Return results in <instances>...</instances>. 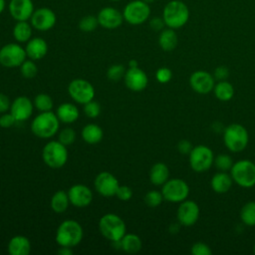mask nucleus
I'll use <instances>...</instances> for the list:
<instances>
[{
	"mask_svg": "<svg viewBox=\"0 0 255 255\" xmlns=\"http://www.w3.org/2000/svg\"><path fill=\"white\" fill-rule=\"evenodd\" d=\"M233 184V179L229 173L226 171H219L215 173L210 181L212 190L215 193L223 194L229 191Z\"/></svg>",
	"mask_w": 255,
	"mask_h": 255,
	"instance_id": "obj_24",
	"label": "nucleus"
},
{
	"mask_svg": "<svg viewBox=\"0 0 255 255\" xmlns=\"http://www.w3.org/2000/svg\"><path fill=\"white\" fill-rule=\"evenodd\" d=\"M99 230L111 242L120 241L126 234L127 226L122 217L115 213H107L100 218Z\"/></svg>",
	"mask_w": 255,
	"mask_h": 255,
	"instance_id": "obj_4",
	"label": "nucleus"
},
{
	"mask_svg": "<svg viewBox=\"0 0 255 255\" xmlns=\"http://www.w3.org/2000/svg\"><path fill=\"white\" fill-rule=\"evenodd\" d=\"M213 163L215 164V166L219 171H228L231 169L233 165V160L229 154L221 153L214 158Z\"/></svg>",
	"mask_w": 255,
	"mask_h": 255,
	"instance_id": "obj_38",
	"label": "nucleus"
},
{
	"mask_svg": "<svg viewBox=\"0 0 255 255\" xmlns=\"http://www.w3.org/2000/svg\"><path fill=\"white\" fill-rule=\"evenodd\" d=\"M144 203L151 208L157 207L161 204V202L164 200L163 199V195L161 193V191L158 190H150L148 192L145 193L144 195Z\"/></svg>",
	"mask_w": 255,
	"mask_h": 255,
	"instance_id": "obj_37",
	"label": "nucleus"
},
{
	"mask_svg": "<svg viewBox=\"0 0 255 255\" xmlns=\"http://www.w3.org/2000/svg\"><path fill=\"white\" fill-rule=\"evenodd\" d=\"M190 252L193 255H211L212 251L210 247L203 242H196L191 246Z\"/></svg>",
	"mask_w": 255,
	"mask_h": 255,
	"instance_id": "obj_42",
	"label": "nucleus"
},
{
	"mask_svg": "<svg viewBox=\"0 0 255 255\" xmlns=\"http://www.w3.org/2000/svg\"><path fill=\"white\" fill-rule=\"evenodd\" d=\"M223 141L230 151L239 152L247 146L249 134L242 125L231 124L224 129Z\"/></svg>",
	"mask_w": 255,
	"mask_h": 255,
	"instance_id": "obj_6",
	"label": "nucleus"
},
{
	"mask_svg": "<svg viewBox=\"0 0 255 255\" xmlns=\"http://www.w3.org/2000/svg\"><path fill=\"white\" fill-rule=\"evenodd\" d=\"M124 81L127 88L132 92H141L148 84V79L145 72L138 67L128 68L126 71Z\"/></svg>",
	"mask_w": 255,
	"mask_h": 255,
	"instance_id": "obj_19",
	"label": "nucleus"
},
{
	"mask_svg": "<svg viewBox=\"0 0 255 255\" xmlns=\"http://www.w3.org/2000/svg\"><path fill=\"white\" fill-rule=\"evenodd\" d=\"M57 22V16L55 12L48 7H41L35 9L33 12L30 23L34 29L41 32H46L51 30Z\"/></svg>",
	"mask_w": 255,
	"mask_h": 255,
	"instance_id": "obj_13",
	"label": "nucleus"
},
{
	"mask_svg": "<svg viewBox=\"0 0 255 255\" xmlns=\"http://www.w3.org/2000/svg\"><path fill=\"white\" fill-rule=\"evenodd\" d=\"M142 247L139 236L133 233H126L121 239V249L128 254H135Z\"/></svg>",
	"mask_w": 255,
	"mask_h": 255,
	"instance_id": "obj_29",
	"label": "nucleus"
},
{
	"mask_svg": "<svg viewBox=\"0 0 255 255\" xmlns=\"http://www.w3.org/2000/svg\"><path fill=\"white\" fill-rule=\"evenodd\" d=\"M192 148H193V146H192L191 142L187 139H181L177 143V149L182 154H189Z\"/></svg>",
	"mask_w": 255,
	"mask_h": 255,
	"instance_id": "obj_48",
	"label": "nucleus"
},
{
	"mask_svg": "<svg viewBox=\"0 0 255 255\" xmlns=\"http://www.w3.org/2000/svg\"><path fill=\"white\" fill-rule=\"evenodd\" d=\"M126 68L121 64H115L111 66L107 71V77L113 82L121 81L126 74Z\"/></svg>",
	"mask_w": 255,
	"mask_h": 255,
	"instance_id": "obj_40",
	"label": "nucleus"
},
{
	"mask_svg": "<svg viewBox=\"0 0 255 255\" xmlns=\"http://www.w3.org/2000/svg\"><path fill=\"white\" fill-rule=\"evenodd\" d=\"M123 16L127 23L133 26L140 25L148 20L150 16V7L148 3L142 0H132L125 6Z\"/></svg>",
	"mask_w": 255,
	"mask_h": 255,
	"instance_id": "obj_8",
	"label": "nucleus"
},
{
	"mask_svg": "<svg viewBox=\"0 0 255 255\" xmlns=\"http://www.w3.org/2000/svg\"><path fill=\"white\" fill-rule=\"evenodd\" d=\"M161 193L164 200L172 203H180L188 197L189 186L183 179L172 178L162 184Z\"/></svg>",
	"mask_w": 255,
	"mask_h": 255,
	"instance_id": "obj_9",
	"label": "nucleus"
},
{
	"mask_svg": "<svg viewBox=\"0 0 255 255\" xmlns=\"http://www.w3.org/2000/svg\"><path fill=\"white\" fill-rule=\"evenodd\" d=\"M178 230H179V227H178L177 224H171L169 226V231L172 232V233H177Z\"/></svg>",
	"mask_w": 255,
	"mask_h": 255,
	"instance_id": "obj_51",
	"label": "nucleus"
},
{
	"mask_svg": "<svg viewBox=\"0 0 255 255\" xmlns=\"http://www.w3.org/2000/svg\"><path fill=\"white\" fill-rule=\"evenodd\" d=\"M68 93L73 101L84 105L95 98L94 86L87 80L75 79L68 86Z\"/></svg>",
	"mask_w": 255,
	"mask_h": 255,
	"instance_id": "obj_12",
	"label": "nucleus"
},
{
	"mask_svg": "<svg viewBox=\"0 0 255 255\" xmlns=\"http://www.w3.org/2000/svg\"><path fill=\"white\" fill-rule=\"evenodd\" d=\"M82 138L89 144L99 143L104 136V131L102 128L97 124L86 125L81 131Z\"/></svg>",
	"mask_w": 255,
	"mask_h": 255,
	"instance_id": "obj_28",
	"label": "nucleus"
},
{
	"mask_svg": "<svg viewBox=\"0 0 255 255\" xmlns=\"http://www.w3.org/2000/svg\"><path fill=\"white\" fill-rule=\"evenodd\" d=\"M84 237V230L82 225L74 220H64L57 228L55 240L60 247H74L77 246Z\"/></svg>",
	"mask_w": 255,
	"mask_h": 255,
	"instance_id": "obj_1",
	"label": "nucleus"
},
{
	"mask_svg": "<svg viewBox=\"0 0 255 255\" xmlns=\"http://www.w3.org/2000/svg\"><path fill=\"white\" fill-rule=\"evenodd\" d=\"M8 11L15 21H28L35 11L34 3L32 0H10Z\"/></svg>",
	"mask_w": 255,
	"mask_h": 255,
	"instance_id": "obj_18",
	"label": "nucleus"
},
{
	"mask_svg": "<svg viewBox=\"0 0 255 255\" xmlns=\"http://www.w3.org/2000/svg\"><path fill=\"white\" fill-rule=\"evenodd\" d=\"M33 110H34L33 102L25 96H20V97H17L11 103L9 112L13 115V117L17 122H25L32 116Z\"/></svg>",
	"mask_w": 255,
	"mask_h": 255,
	"instance_id": "obj_21",
	"label": "nucleus"
},
{
	"mask_svg": "<svg viewBox=\"0 0 255 255\" xmlns=\"http://www.w3.org/2000/svg\"><path fill=\"white\" fill-rule=\"evenodd\" d=\"M25 48L18 43H8L0 49V65L6 68H17L26 60Z\"/></svg>",
	"mask_w": 255,
	"mask_h": 255,
	"instance_id": "obj_11",
	"label": "nucleus"
},
{
	"mask_svg": "<svg viewBox=\"0 0 255 255\" xmlns=\"http://www.w3.org/2000/svg\"><path fill=\"white\" fill-rule=\"evenodd\" d=\"M188 155L190 167L196 172H204L208 170L214 162L213 151L203 144L194 146Z\"/></svg>",
	"mask_w": 255,
	"mask_h": 255,
	"instance_id": "obj_10",
	"label": "nucleus"
},
{
	"mask_svg": "<svg viewBox=\"0 0 255 255\" xmlns=\"http://www.w3.org/2000/svg\"><path fill=\"white\" fill-rule=\"evenodd\" d=\"M213 77L216 81H225L229 77V70L225 66H218L215 68Z\"/></svg>",
	"mask_w": 255,
	"mask_h": 255,
	"instance_id": "obj_46",
	"label": "nucleus"
},
{
	"mask_svg": "<svg viewBox=\"0 0 255 255\" xmlns=\"http://www.w3.org/2000/svg\"><path fill=\"white\" fill-rule=\"evenodd\" d=\"M162 18L165 26L171 29L183 27L189 19V9L181 0L167 2L162 11Z\"/></svg>",
	"mask_w": 255,
	"mask_h": 255,
	"instance_id": "obj_3",
	"label": "nucleus"
},
{
	"mask_svg": "<svg viewBox=\"0 0 255 255\" xmlns=\"http://www.w3.org/2000/svg\"><path fill=\"white\" fill-rule=\"evenodd\" d=\"M34 108H36L39 112H49L52 110L54 103L52 98L48 94H38L33 101Z\"/></svg>",
	"mask_w": 255,
	"mask_h": 255,
	"instance_id": "obj_34",
	"label": "nucleus"
},
{
	"mask_svg": "<svg viewBox=\"0 0 255 255\" xmlns=\"http://www.w3.org/2000/svg\"><path fill=\"white\" fill-rule=\"evenodd\" d=\"M56 115L61 123L73 124L79 119L80 112L76 105L71 103H63L57 108Z\"/></svg>",
	"mask_w": 255,
	"mask_h": 255,
	"instance_id": "obj_25",
	"label": "nucleus"
},
{
	"mask_svg": "<svg viewBox=\"0 0 255 255\" xmlns=\"http://www.w3.org/2000/svg\"><path fill=\"white\" fill-rule=\"evenodd\" d=\"M70 199L68 196V192H66L65 190H58L51 197L50 205L52 210L56 213L65 212L68 209Z\"/></svg>",
	"mask_w": 255,
	"mask_h": 255,
	"instance_id": "obj_31",
	"label": "nucleus"
},
{
	"mask_svg": "<svg viewBox=\"0 0 255 255\" xmlns=\"http://www.w3.org/2000/svg\"><path fill=\"white\" fill-rule=\"evenodd\" d=\"M25 51L29 59L38 61L46 56L48 52V44L43 38L34 37L27 42Z\"/></svg>",
	"mask_w": 255,
	"mask_h": 255,
	"instance_id": "obj_22",
	"label": "nucleus"
},
{
	"mask_svg": "<svg viewBox=\"0 0 255 255\" xmlns=\"http://www.w3.org/2000/svg\"><path fill=\"white\" fill-rule=\"evenodd\" d=\"M177 43L178 38L174 29L167 27L166 29L160 31V34L158 36V45L163 51L170 52L174 50L177 46Z\"/></svg>",
	"mask_w": 255,
	"mask_h": 255,
	"instance_id": "obj_27",
	"label": "nucleus"
},
{
	"mask_svg": "<svg viewBox=\"0 0 255 255\" xmlns=\"http://www.w3.org/2000/svg\"><path fill=\"white\" fill-rule=\"evenodd\" d=\"M31 131L40 138H51L59 131L60 121L56 114L49 112H40L31 122Z\"/></svg>",
	"mask_w": 255,
	"mask_h": 255,
	"instance_id": "obj_2",
	"label": "nucleus"
},
{
	"mask_svg": "<svg viewBox=\"0 0 255 255\" xmlns=\"http://www.w3.org/2000/svg\"><path fill=\"white\" fill-rule=\"evenodd\" d=\"M99 25L97 16L94 15H86L79 21V28L83 32H92L97 29Z\"/></svg>",
	"mask_w": 255,
	"mask_h": 255,
	"instance_id": "obj_35",
	"label": "nucleus"
},
{
	"mask_svg": "<svg viewBox=\"0 0 255 255\" xmlns=\"http://www.w3.org/2000/svg\"><path fill=\"white\" fill-rule=\"evenodd\" d=\"M11 107V102L9 98L3 94L0 93V114H4L10 110Z\"/></svg>",
	"mask_w": 255,
	"mask_h": 255,
	"instance_id": "obj_49",
	"label": "nucleus"
},
{
	"mask_svg": "<svg viewBox=\"0 0 255 255\" xmlns=\"http://www.w3.org/2000/svg\"><path fill=\"white\" fill-rule=\"evenodd\" d=\"M136 67H138L136 60H130L128 62V68H136Z\"/></svg>",
	"mask_w": 255,
	"mask_h": 255,
	"instance_id": "obj_53",
	"label": "nucleus"
},
{
	"mask_svg": "<svg viewBox=\"0 0 255 255\" xmlns=\"http://www.w3.org/2000/svg\"><path fill=\"white\" fill-rule=\"evenodd\" d=\"M58 140L66 146H69L76 140V131L72 128H64L58 132Z\"/></svg>",
	"mask_w": 255,
	"mask_h": 255,
	"instance_id": "obj_39",
	"label": "nucleus"
},
{
	"mask_svg": "<svg viewBox=\"0 0 255 255\" xmlns=\"http://www.w3.org/2000/svg\"><path fill=\"white\" fill-rule=\"evenodd\" d=\"M7 250L10 255H29L31 252V242L24 235H16L9 240Z\"/></svg>",
	"mask_w": 255,
	"mask_h": 255,
	"instance_id": "obj_23",
	"label": "nucleus"
},
{
	"mask_svg": "<svg viewBox=\"0 0 255 255\" xmlns=\"http://www.w3.org/2000/svg\"><path fill=\"white\" fill-rule=\"evenodd\" d=\"M155 78L158 83L160 84H166L168 83L172 78V72L170 69L166 67L159 68L155 73Z\"/></svg>",
	"mask_w": 255,
	"mask_h": 255,
	"instance_id": "obj_43",
	"label": "nucleus"
},
{
	"mask_svg": "<svg viewBox=\"0 0 255 255\" xmlns=\"http://www.w3.org/2000/svg\"><path fill=\"white\" fill-rule=\"evenodd\" d=\"M5 8H6V1L0 0V14H2L4 12Z\"/></svg>",
	"mask_w": 255,
	"mask_h": 255,
	"instance_id": "obj_52",
	"label": "nucleus"
},
{
	"mask_svg": "<svg viewBox=\"0 0 255 255\" xmlns=\"http://www.w3.org/2000/svg\"><path fill=\"white\" fill-rule=\"evenodd\" d=\"M214 96L221 102H228L234 96V88L231 83L225 81H218L213 88Z\"/></svg>",
	"mask_w": 255,
	"mask_h": 255,
	"instance_id": "obj_32",
	"label": "nucleus"
},
{
	"mask_svg": "<svg viewBox=\"0 0 255 255\" xmlns=\"http://www.w3.org/2000/svg\"><path fill=\"white\" fill-rule=\"evenodd\" d=\"M32 25L28 21H16L13 27V37L18 43H27L32 38Z\"/></svg>",
	"mask_w": 255,
	"mask_h": 255,
	"instance_id": "obj_30",
	"label": "nucleus"
},
{
	"mask_svg": "<svg viewBox=\"0 0 255 255\" xmlns=\"http://www.w3.org/2000/svg\"><path fill=\"white\" fill-rule=\"evenodd\" d=\"M110 1H113V2H119V1H121V0H110Z\"/></svg>",
	"mask_w": 255,
	"mask_h": 255,
	"instance_id": "obj_55",
	"label": "nucleus"
},
{
	"mask_svg": "<svg viewBox=\"0 0 255 255\" xmlns=\"http://www.w3.org/2000/svg\"><path fill=\"white\" fill-rule=\"evenodd\" d=\"M97 18H98L99 25L104 29H108V30L117 29L124 22L123 12L111 6L102 8L98 13Z\"/></svg>",
	"mask_w": 255,
	"mask_h": 255,
	"instance_id": "obj_16",
	"label": "nucleus"
},
{
	"mask_svg": "<svg viewBox=\"0 0 255 255\" xmlns=\"http://www.w3.org/2000/svg\"><path fill=\"white\" fill-rule=\"evenodd\" d=\"M200 210L198 204L193 200H183L177 208V220L182 226H192L199 218Z\"/></svg>",
	"mask_w": 255,
	"mask_h": 255,
	"instance_id": "obj_15",
	"label": "nucleus"
},
{
	"mask_svg": "<svg viewBox=\"0 0 255 255\" xmlns=\"http://www.w3.org/2000/svg\"><path fill=\"white\" fill-rule=\"evenodd\" d=\"M233 182L243 188L255 185V163L249 159H241L233 163L230 169Z\"/></svg>",
	"mask_w": 255,
	"mask_h": 255,
	"instance_id": "obj_7",
	"label": "nucleus"
},
{
	"mask_svg": "<svg viewBox=\"0 0 255 255\" xmlns=\"http://www.w3.org/2000/svg\"><path fill=\"white\" fill-rule=\"evenodd\" d=\"M169 169L163 162L154 163L149 170V180L153 185H162L168 180Z\"/></svg>",
	"mask_w": 255,
	"mask_h": 255,
	"instance_id": "obj_26",
	"label": "nucleus"
},
{
	"mask_svg": "<svg viewBox=\"0 0 255 255\" xmlns=\"http://www.w3.org/2000/svg\"><path fill=\"white\" fill-rule=\"evenodd\" d=\"M116 196L122 201H128L132 196V189L128 185H120Z\"/></svg>",
	"mask_w": 255,
	"mask_h": 255,
	"instance_id": "obj_44",
	"label": "nucleus"
},
{
	"mask_svg": "<svg viewBox=\"0 0 255 255\" xmlns=\"http://www.w3.org/2000/svg\"><path fill=\"white\" fill-rule=\"evenodd\" d=\"M189 85L194 92L205 95L213 91L215 79L206 71H195L189 78Z\"/></svg>",
	"mask_w": 255,
	"mask_h": 255,
	"instance_id": "obj_17",
	"label": "nucleus"
},
{
	"mask_svg": "<svg viewBox=\"0 0 255 255\" xmlns=\"http://www.w3.org/2000/svg\"><path fill=\"white\" fill-rule=\"evenodd\" d=\"M149 26L153 31H161L163 30L165 23L162 17H153L149 20Z\"/></svg>",
	"mask_w": 255,
	"mask_h": 255,
	"instance_id": "obj_47",
	"label": "nucleus"
},
{
	"mask_svg": "<svg viewBox=\"0 0 255 255\" xmlns=\"http://www.w3.org/2000/svg\"><path fill=\"white\" fill-rule=\"evenodd\" d=\"M240 218L245 225L255 226V201H249L242 206Z\"/></svg>",
	"mask_w": 255,
	"mask_h": 255,
	"instance_id": "obj_33",
	"label": "nucleus"
},
{
	"mask_svg": "<svg viewBox=\"0 0 255 255\" xmlns=\"http://www.w3.org/2000/svg\"><path fill=\"white\" fill-rule=\"evenodd\" d=\"M20 72L24 78L33 79L38 74V67L35 64L34 60L26 59L20 66Z\"/></svg>",
	"mask_w": 255,
	"mask_h": 255,
	"instance_id": "obj_36",
	"label": "nucleus"
},
{
	"mask_svg": "<svg viewBox=\"0 0 255 255\" xmlns=\"http://www.w3.org/2000/svg\"><path fill=\"white\" fill-rule=\"evenodd\" d=\"M95 189L98 193L105 197L115 196L120 186L118 178L109 171L100 172L94 181Z\"/></svg>",
	"mask_w": 255,
	"mask_h": 255,
	"instance_id": "obj_14",
	"label": "nucleus"
},
{
	"mask_svg": "<svg viewBox=\"0 0 255 255\" xmlns=\"http://www.w3.org/2000/svg\"><path fill=\"white\" fill-rule=\"evenodd\" d=\"M58 253L61 255H72L73 251H72L71 247H61L58 250Z\"/></svg>",
	"mask_w": 255,
	"mask_h": 255,
	"instance_id": "obj_50",
	"label": "nucleus"
},
{
	"mask_svg": "<svg viewBox=\"0 0 255 255\" xmlns=\"http://www.w3.org/2000/svg\"><path fill=\"white\" fill-rule=\"evenodd\" d=\"M70 203L76 207L82 208L90 205L93 201V192L87 185L74 184L68 190Z\"/></svg>",
	"mask_w": 255,
	"mask_h": 255,
	"instance_id": "obj_20",
	"label": "nucleus"
},
{
	"mask_svg": "<svg viewBox=\"0 0 255 255\" xmlns=\"http://www.w3.org/2000/svg\"><path fill=\"white\" fill-rule=\"evenodd\" d=\"M68 149L59 140L48 141L42 149V158L46 165L58 169L63 167L68 160Z\"/></svg>",
	"mask_w": 255,
	"mask_h": 255,
	"instance_id": "obj_5",
	"label": "nucleus"
},
{
	"mask_svg": "<svg viewBox=\"0 0 255 255\" xmlns=\"http://www.w3.org/2000/svg\"><path fill=\"white\" fill-rule=\"evenodd\" d=\"M253 252L255 253V244H254V247H253Z\"/></svg>",
	"mask_w": 255,
	"mask_h": 255,
	"instance_id": "obj_56",
	"label": "nucleus"
},
{
	"mask_svg": "<svg viewBox=\"0 0 255 255\" xmlns=\"http://www.w3.org/2000/svg\"><path fill=\"white\" fill-rule=\"evenodd\" d=\"M16 122L17 121L15 120V118L11 113H4L0 117V127L4 128H11L12 126H14Z\"/></svg>",
	"mask_w": 255,
	"mask_h": 255,
	"instance_id": "obj_45",
	"label": "nucleus"
},
{
	"mask_svg": "<svg viewBox=\"0 0 255 255\" xmlns=\"http://www.w3.org/2000/svg\"><path fill=\"white\" fill-rule=\"evenodd\" d=\"M142 1H144V2H146V3H152V2H154L155 0H142Z\"/></svg>",
	"mask_w": 255,
	"mask_h": 255,
	"instance_id": "obj_54",
	"label": "nucleus"
},
{
	"mask_svg": "<svg viewBox=\"0 0 255 255\" xmlns=\"http://www.w3.org/2000/svg\"><path fill=\"white\" fill-rule=\"evenodd\" d=\"M84 113L90 119H95L101 114V106L98 102L92 100L84 104Z\"/></svg>",
	"mask_w": 255,
	"mask_h": 255,
	"instance_id": "obj_41",
	"label": "nucleus"
}]
</instances>
